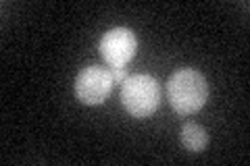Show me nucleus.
<instances>
[{"instance_id":"2","label":"nucleus","mask_w":250,"mask_h":166,"mask_svg":"<svg viewBox=\"0 0 250 166\" xmlns=\"http://www.w3.org/2000/svg\"><path fill=\"white\" fill-rule=\"evenodd\" d=\"M121 102L134 118H148L161 104V85L152 75H129L121 85Z\"/></svg>"},{"instance_id":"6","label":"nucleus","mask_w":250,"mask_h":166,"mask_svg":"<svg viewBox=\"0 0 250 166\" xmlns=\"http://www.w3.org/2000/svg\"><path fill=\"white\" fill-rule=\"evenodd\" d=\"M108 73H111V77H113V81L115 83H121L123 85V81L125 79H127L129 75H127V67H111V71H108Z\"/></svg>"},{"instance_id":"1","label":"nucleus","mask_w":250,"mask_h":166,"mask_svg":"<svg viewBox=\"0 0 250 166\" xmlns=\"http://www.w3.org/2000/svg\"><path fill=\"white\" fill-rule=\"evenodd\" d=\"M167 100L179 116L198 112L208 100L207 77L194 69L175 71L167 81Z\"/></svg>"},{"instance_id":"4","label":"nucleus","mask_w":250,"mask_h":166,"mask_svg":"<svg viewBox=\"0 0 250 166\" xmlns=\"http://www.w3.org/2000/svg\"><path fill=\"white\" fill-rule=\"evenodd\" d=\"M138 37L129 27H115L100 39V56L108 67H123L136 56Z\"/></svg>"},{"instance_id":"5","label":"nucleus","mask_w":250,"mask_h":166,"mask_svg":"<svg viewBox=\"0 0 250 166\" xmlns=\"http://www.w3.org/2000/svg\"><path fill=\"white\" fill-rule=\"evenodd\" d=\"M182 144L188 152H202L208 146V133L205 127H200L196 123H186L182 131H179Z\"/></svg>"},{"instance_id":"3","label":"nucleus","mask_w":250,"mask_h":166,"mask_svg":"<svg viewBox=\"0 0 250 166\" xmlns=\"http://www.w3.org/2000/svg\"><path fill=\"white\" fill-rule=\"evenodd\" d=\"M113 77L103 67H85L75 77V96L85 106H98L111 96Z\"/></svg>"}]
</instances>
